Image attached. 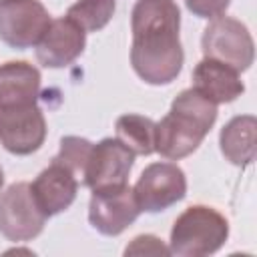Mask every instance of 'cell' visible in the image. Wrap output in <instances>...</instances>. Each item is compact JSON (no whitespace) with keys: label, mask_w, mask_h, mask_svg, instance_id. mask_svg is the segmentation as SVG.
Listing matches in <instances>:
<instances>
[{"label":"cell","mask_w":257,"mask_h":257,"mask_svg":"<svg viewBox=\"0 0 257 257\" xmlns=\"http://www.w3.org/2000/svg\"><path fill=\"white\" fill-rule=\"evenodd\" d=\"M46 215L36 205L28 183H14L0 197V233L10 241H28L44 227Z\"/></svg>","instance_id":"5b68a950"},{"label":"cell","mask_w":257,"mask_h":257,"mask_svg":"<svg viewBox=\"0 0 257 257\" xmlns=\"http://www.w3.org/2000/svg\"><path fill=\"white\" fill-rule=\"evenodd\" d=\"M50 16L38 0L0 2V38L14 48L38 44L50 26Z\"/></svg>","instance_id":"8992f818"},{"label":"cell","mask_w":257,"mask_h":257,"mask_svg":"<svg viewBox=\"0 0 257 257\" xmlns=\"http://www.w3.org/2000/svg\"><path fill=\"white\" fill-rule=\"evenodd\" d=\"M90 151H92V143H88L86 139L66 137V139H62L60 151L54 157V161L64 165L76 177V181L78 179L82 181L84 179V169H86V163H88V157H90Z\"/></svg>","instance_id":"ac0fdd59"},{"label":"cell","mask_w":257,"mask_h":257,"mask_svg":"<svg viewBox=\"0 0 257 257\" xmlns=\"http://www.w3.org/2000/svg\"><path fill=\"white\" fill-rule=\"evenodd\" d=\"M133 191L141 211L155 213L181 201L187 191V181L177 165L153 163L143 171Z\"/></svg>","instance_id":"ba28073f"},{"label":"cell","mask_w":257,"mask_h":257,"mask_svg":"<svg viewBox=\"0 0 257 257\" xmlns=\"http://www.w3.org/2000/svg\"><path fill=\"white\" fill-rule=\"evenodd\" d=\"M2 181H4V177H2V169H0V187H2Z\"/></svg>","instance_id":"44dd1931"},{"label":"cell","mask_w":257,"mask_h":257,"mask_svg":"<svg viewBox=\"0 0 257 257\" xmlns=\"http://www.w3.org/2000/svg\"><path fill=\"white\" fill-rule=\"evenodd\" d=\"M116 139L135 155L155 151V122L141 114H122L116 120Z\"/></svg>","instance_id":"2e32d148"},{"label":"cell","mask_w":257,"mask_h":257,"mask_svg":"<svg viewBox=\"0 0 257 257\" xmlns=\"http://www.w3.org/2000/svg\"><path fill=\"white\" fill-rule=\"evenodd\" d=\"M217 118V104L195 88L183 90L171 106V112L155 124V151L167 159L191 155Z\"/></svg>","instance_id":"7a4b0ae2"},{"label":"cell","mask_w":257,"mask_h":257,"mask_svg":"<svg viewBox=\"0 0 257 257\" xmlns=\"http://www.w3.org/2000/svg\"><path fill=\"white\" fill-rule=\"evenodd\" d=\"M133 161L135 153L118 139H104L98 145H92L82 183L92 191L122 185L133 169Z\"/></svg>","instance_id":"9c48e42d"},{"label":"cell","mask_w":257,"mask_h":257,"mask_svg":"<svg viewBox=\"0 0 257 257\" xmlns=\"http://www.w3.org/2000/svg\"><path fill=\"white\" fill-rule=\"evenodd\" d=\"M193 88L201 92L211 102H231L243 92V82L239 78V70L233 66L205 58L197 64L193 72Z\"/></svg>","instance_id":"4fadbf2b"},{"label":"cell","mask_w":257,"mask_h":257,"mask_svg":"<svg viewBox=\"0 0 257 257\" xmlns=\"http://www.w3.org/2000/svg\"><path fill=\"white\" fill-rule=\"evenodd\" d=\"M141 213L135 191L122 183L114 187L94 189L88 205L90 225L104 235H118Z\"/></svg>","instance_id":"52a82bcc"},{"label":"cell","mask_w":257,"mask_h":257,"mask_svg":"<svg viewBox=\"0 0 257 257\" xmlns=\"http://www.w3.org/2000/svg\"><path fill=\"white\" fill-rule=\"evenodd\" d=\"M229 227L215 209L195 205L189 207L173 225L171 253L183 257H199L215 253L227 239Z\"/></svg>","instance_id":"3957f363"},{"label":"cell","mask_w":257,"mask_h":257,"mask_svg":"<svg viewBox=\"0 0 257 257\" xmlns=\"http://www.w3.org/2000/svg\"><path fill=\"white\" fill-rule=\"evenodd\" d=\"M46 137V122L36 104L0 110V143L14 155L34 153Z\"/></svg>","instance_id":"30bf717a"},{"label":"cell","mask_w":257,"mask_h":257,"mask_svg":"<svg viewBox=\"0 0 257 257\" xmlns=\"http://www.w3.org/2000/svg\"><path fill=\"white\" fill-rule=\"evenodd\" d=\"M84 48V30L68 16L52 20L44 36L36 44V58L40 64L60 68L70 64Z\"/></svg>","instance_id":"8fae6325"},{"label":"cell","mask_w":257,"mask_h":257,"mask_svg":"<svg viewBox=\"0 0 257 257\" xmlns=\"http://www.w3.org/2000/svg\"><path fill=\"white\" fill-rule=\"evenodd\" d=\"M203 54L245 70L253 62V38L239 20L217 16L203 32Z\"/></svg>","instance_id":"277c9868"},{"label":"cell","mask_w":257,"mask_h":257,"mask_svg":"<svg viewBox=\"0 0 257 257\" xmlns=\"http://www.w3.org/2000/svg\"><path fill=\"white\" fill-rule=\"evenodd\" d=\"M221 151L235 165H247L255 157V118L235 116L221 131Z\"/></svg>","instance_id":"9a60e30c"},{"label":"cell","mask_w":257,"mask_h":257,"mask_svg":"<svg viewBox=\"0 0 257 257\" xmlns=\"http://www.w3.org/2000/svg\"><path fill=\"white\" fill-rule=\"evenodd\" d=\"M126 255H167L171 253V249H167L157 237H151V235H145V237H137L133 241V245L126 247L124 251Z\"/></svg>","instance_id":"ffe728a7"},{"label":"cell","mask_w":257,"mask_h":257,"mask_svg":"<svg viewBox=\"0 0 257 257\" xmlns=\"http://www.w3.org/2000/svg\"><path fill=\"white\" fill-rule=\"evenodd\" d=\"M179 24L181 14L173 0H139L135 4L131 62L143 80L167 84L181 72Z\"/></svg>","instance_id":"6da1fadb"},{"label":"cell","mask_w":257,"mask_h":257,"mask_svg":"<svg viewBox=\"0 0 257 257\" xmlns=\"http://www.w3.org/2000/svg\"><path fill=\"white\" fill-rule=\"evenodd\" d=\"M40 72L28 62H6L0 66V110L36 104Z\"/></svg>","instance_id":"5bb4252c"},{"label":"cell","mask_w":257,"mask_h":257,"mask_svg":"<svg viewBox=\"0 0 257 257\" xmlns=\"http://www.w3.org/2000/svg\"><path fill=\"white\" fill-rule=\"evenodd\" d=\"M114 14V0H78L74 2L66 16L76 22L84 32L100 30L108 24Z\"/></svg>","instance_id":"e0dca14e"},{"label":"cell","mask_w":257,"mask_h":257,"mask_svg":"<svg viewBox=\"0 0 257 257\" xmlns=\"http://www.w3.org/2000/svg\"><path fill=\"white\" fill-rule=\"evenodd\" d=\"M229 2L231 0H185L187 8L193 14L201 16V18H217V16H221L227 10Z\"/></svg>","instance_id":"d6986e66"},{"label":"cell","mask_w":257,"mask_h":257,"mask_svg":"<svg viewBox=\"0 0 257 257\" xmlns=\"http://www.w3.org/2000/svg\"><path fill=\"white\" fill-rule=\"evenodd\" d=\"M76 189H78L76 177L58 161H52V165L44 169L30 185L32 197L46 217L68 209L76 197Z\"/></svg>","instance_id":"7c38bea8"}]
</instances>
